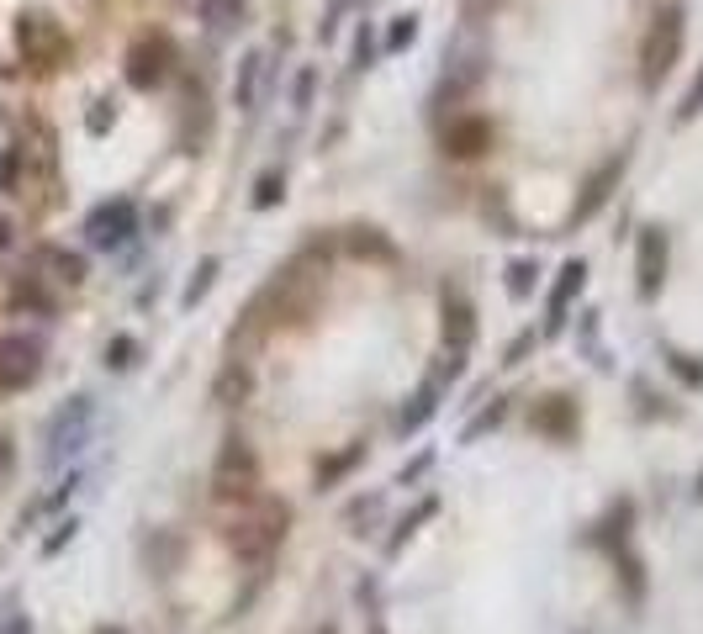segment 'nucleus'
<instances>
[{
    "mask_svg": "<svg viewBox=\"0 0 703 634\" xmlns=\"http://www.w3.org/2000/svg\"><path fill=\"white\" fill-rule=\"evenodd\" d=\"M286 534V508L281 502H254V508L233 524V550L244 555V561H270V550L281 545Z\"/></svg>",
    "mask_w": 703,
    "mask_h": 634,
    "instance_id": "1",
    "label": "nucleus"
},
{
    "mask_svg": "<svg viewBox=\"0 0 703 634\" xmlns=\"http://www.w3.org/2000/svg\"><path fill=\"white\" fill-rule=\"evenodd\" d=\"M677 53H682V11L666 6L656 22H651V32H645V48H640V74H645V85L656 90L666 74H672Z\"/></svg>",
    "mask_w": 703,
    "mask_h": 634,
    "instance_id": "2",
    "label": "nucleus"
},
{
    "mask_svg": "<svg viewBox=\"0 0 703 634\" xmlns=\"http://www.w3.org/2000/svg\"><path fill=\"white\" fill-rule=\"evenodd\" d=\"M16 43H22L27 64H37V69H53L69 53V37L48 11H22L16 16Z\"/></svg>",
    "mask_w": 703,
    "mask_h": 634,
    "instance_id": "3",
    "label": "nucleus"
},
{
    "mask_svg": "<svg viewBox=\"0 0 703 634\" xmlns=\"http://www.w3.org/2000/svg\"><path fill=\"white\" fill-rule=\"evenodd\" d=\"M43 376V344L27 333H6L0 339V391H22Z\"/></svg>",
    "mask_w": 703,
    "mask_h": 634,
    "instance_id": "4",
    "label": "nucleus"
},
{
    "mask_svg": "<svg viewBox=\"0 0 703 634\" xmlns=\"http://www.w3.org/2000/svg\"><path fill=\"white\" fill-rule=\"evenodd\" d=\"M164 74H170V43L164 37H143V43L127 48V80L138 90H154Z\"/></svg>",
    "mask_w": 703,
    "mask_h": 634,
    "instance_id": "5",
    "label": "nucleus"
},
{
    "mask_svg": "<svg viewBox=\"0 0 703 634\" xmlns=\"http://www.w3.org/2000/svg\"><path fill=\"white\" fill-rule=\"evenodd\" d=\"M217 497H254V455L244 439H228L217 465Z\"/></svg>",
    "mask_w": 703,
    "mask_h": 634,
    "instance_id": "6",
    "label": "nucleus"
},
{
    "mask_svg": "<svg viewBox=\"0 0 703 634\" xmlns=\"http://www.w3.org/2000/svg\"><path fill=\"white\" fill-rule=\"evenodd\" d=\"M133 207L127 201H111V207H96L90 212V222H85V233H90V244L96 249H117V244H127L133 238Z\"/></svg>",
    "mask_w": 703,
    "mask_h": 634,
    "instance_id": "7",
    "label": "nucleus"
},
{
    "mask_svg": "<svg viewBox=\"0 0 703 634\" xmlns=\"http://www.w3.org/2000/svg\"><path fill=\"white\" fill-rule=\"evenodd\" d=\"M635 275H640V291H645V296L661 291V275H666V238H661L656 228H645L640 244H635Z\"/></svg>",
    "mask_w": 703,
    "mask_h": 634,
    "instance_id": "8",
    "label": "nucleus"
},
{
    "mask_svg": "<svg viewBox=\"0 0 703 634\" xmlns=\"http://www.w3.org/2000/svg\"><path fill=\"white\" fill-rule=\"evenodd\" d=\"M471 333H476V323H471V307H466V296H444V339H450V349L460 354L471 344Z\"/></svg>",
    "mask_w": 703,
    "mask_h": 634,
    "instance_id": "9",
    "label": "nucleus"
},
{
    "mask_svg": "<svg viewBox=\"0 0 703 634\" xmlns=\"http://www.w3.org/2000/svg\"><path fill=\"white\" fill-rule=\"evenodd\" d=\"M487 143H492V127H487V122H460V127H450V133H444V154L471 159V154H481Z\"/></svg>",
    "mask_w": 703,
    "mask_h": 634,
    "instance_id": "10",
    "label": "nucleus"
},
{
    "mask_svg": "<svg viewBox=\"0 0 703 634\" xmlns=\"http://www.w3.org/2000/svg\"><path fill=\"white\" fill-rule=\"evenodd\" d=\"M619 170H624V164H619V159H608V164H603V170H598V175H592V180H587V196L577 201V217H592V212H598V207H603V196H608V185H614V180H619Z\"/></svg>",
    "mask_w": 703,
    "mask_h": 634,
    "instance_id": "11",
    "label": "nucleus"
},
{
    "mask_svg": "<svg viewBox=\"0 0 703 634\" xmlns=\"http://www.w3.org/2000/svg\"><path fill=\"white\" fill-rule=\"evenodd\" d=\"M577 286H582V265H566L561 270V286L550 291V328L561 323V312H566V302H571V291H577Z\"/></svg>",
    "mask_w": 703,
    "mask_h": 634,
    "instance_id": "12",
    "label": "nucleus"
},
{
    "mask_svg": "<svg viewBox=\"0 0 703 634\" xmlns=\"http://www.w3.org/2000/svg\"><path fill=\"white\" fill-rule=\"evenodd\" d=\"M259 74H265V53H249V59H244V74H238V106H254Z\"/></svg>",
    "mask_w": 703,
    "mask_h": 634,
    "instance_id": "13",
    "label": "nucleus"
},
{
    "mask_svg": "<svg viewBox=\"0 0 703 634\" xmlns=\"http://www.w3.org/2000/svg\"><path fill=\"white\" fill-rule=\"evenodd\" d=\"M238 11H244V0H201V16H207L212 27H233Z\"/></svg>",
    "mask_w": 703,
    "mask_h": 634,
    "instance_id": "14",
    "label": "nucleus"
},
{
    "mask_svg": "<svg viewBox=\"0 0 703 634\" xmlns=\"http://www.w3.org/2000/svg\"><path fill=\"white\" fill-rule=\"evenodd\" d=\"M16 170H22V148H6V154H0V185H6V191H16Z\"/></svg>",
    "mask_w": 703,
    "mask_h": 634,
    "instance_id": "15",
    "label": "nucleus"
},
{
    "mask_svg": "<svg viewBox=\"0 0 703 634\" xmlns=\"http://www.w3.org/2000/svg\"><path fill=\"white\" fill-rule=\"evenodd\" d=\"M540 428H550V434H566V402L550 397V407L540 413Z\"/></svg>",
    "mask_w": 703,
    "mask_h": 634,
    "instance_id": "16",
    "label": "nucleus"
},
{
    "mask_svg": "<svg viewBox=\"0 0 703 634\" xmlns=\"http://www.w3.org/2000/svg\"><path fill=\"white\" fill-rule=\"evenodd\" d=\"M275 196H281V175H265V180H259V191H254V207H270Z\"/></svg>",
    "mask_w": 703,
    "mask_h": 634,
    "instance_id": "17",
    "label": "nucleus"
},
{
    "mask_svg": "<svg viewBox=\"0 0 703 634\" xmlns=\"http://www.w3.org/2000/svg\"><path fill=\"white\" fill-rule=\"evenodd\" d=\"M407 37H413V16H402V22L392 27V48H402V43H407Z\"/></svg>",
    "mask_w": 703,
    "mask_h": 634,
    "instance_id": "18",
    "label": "nucleus"
},
{
    "mask_svg": "<svg viewBox=\"0 0 703 634\" xmlns=\"http://www.w3.org/2000/svg\"><path fill=\"white\" fill-rule=\"evenodd\" d=\"M6 244H11V222L0 217V249H6Z\"/></svg>",
    "mask_w": 703,
    "mask_h": 634,
    "instance_id": "19",
    "label": "nucleus"
}]
</instances>
